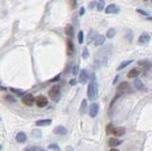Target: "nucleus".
<instances>
[{"instance_id": "obj_1", "label": "nucleus", "mask_w": 152, "mask_h": 151, "mask_svg": "<svg viewBox=\"0 0 152 151\" xmlns=\"http://www.w3.org/2000/svg\"><path fill=\"white\" fill-rule=\"evenodd\" d=\"M98 83L95 73H92L90 76V81H89L88 86V98L90 101H95L98 98Z\"/></svg>"}, {"instance_id": "obj_2", "label": "nucleus", "mask_w": 152, "mask_h": 151, "mask_svg": "<svg viewBox=\"0 0 152 151\" xmlns=\"http://www.w3.org/2000/svg\"><path fill=\"white\" fill-rule=\"evenodd\" d=\"M48 96L52 101H58L60 97V86L59 85H54L48 91Z\"/></svg>"}, {"instance_id": "obj_3", "label": "nucleus", "mask_w": 152, "mask_h": 151, "mask_svg": "<svg viewBox=\"0 0 152 151\" xmlns=\"http://www.w3.org/2000/svg\"><path fill=\"white\" fill-rule=\"evenodd\" d=\"M110 126L111 125H109L108 126V131L109 133L110 132L111 134L115 137H122L126 134V128L124 127H122V126H119V127H112V128L110 129Z\"/></svg>"}, {"instance_id": "obj_4", "label": "nucleus", "mask_w": 152, "mask_h": 151, "mask_svg": "<svg viewBox=\"0 0 152 151\" xmlns=\"http://www.w3.org/2000/svg\"><path fill=\"white\" fill-rule=\"evenodd\" d=\"M35 99L36 98H34V96L33 94L28 93V94H25L23 97H22V103H23L25 106L32 107L35 102Z\"/></svg>"}, {"instance_id": "obj_5", "label": "nucleus", "mask_w": 152, "mask_h": 151, "mask_svg": "<svg viewBox=\"0 0 152 151\" xmlns=\"http://www.w3.org/2000/svg\"><path fill=\"white\" fill-rule=\"evenodd\" d=\"M35 104H36V106L40 108H43L45 107L48 106V98L46 97V96L44 95H39L36 97V99H35Z\"/></svg>"}, {"instance_id": "obj_6", "label": "nucleus", "mask_w": 152, "mask_h": 151, "mask_svg": "<svg viewBox=\"0 0 152 151\" xmlns=\"http://www.w3.org/2000/svg\"><path fill=\"white\" fill-rule=\"evenodd\" d=\"M88 77H89V74H88V71L86 68H84V70H80L79 72V83L81 84H86L88 80Z\"/></svg>"}, {"instance_id": "obj_7", "label": "nucleus", "mask_w": 152, "mask_h": 151, "mask_svg": "<svg viewBox=\"0 0 152 151\" xmlns=\"http://www.w3.org/2000/svg\"><path fill=\"white\" fill-rule=\"evenodd\" d=\"M105 12H106V13H108V15H109V13L117 15V13H119V12H120V7L116 5V4H110V5H109L106 8Z\"/></svg>"}, {"instance_id": "obj_8", "label": "nucleus", "mask_w": 152, "mask_h": 151, "mask_svg": "<svg viewBox=\"0 0 152 151\" xmlns=\"http://www.w3.org/2000/svg\"><path fill=\"white\" fill-rule=\"evenodd\" d=\"M74 45L72 43V40L71 38H69L67 40V54L68 56H72L74 53Z\"/></svg>"}, {"instance_id": "obj_9", "label": "nucleus", "mask_w": 152, "mask_h": 151, "mask_svg": "<svg viewBox=\"0 0 152 151\" xmlns=\"http://www.w3.org/2000/svg\"><path fill=\"white\" fill-rule=\"evenodd\" d=\"M98 111H99V105L96 103H93L89 107V116L91 118H94L97 116Z\"/></svg>"}, {"instance_id": "obj_10", "label": "nucleus", "mask_w": 152, "mask_h": 151, "mask_svg": "<svg viewBox=\"0 0 152 151\" xmlns=\"http://www.w3.org/2000/svg\"><path fill=\"white\" fill-rule=\"evenodd\" d=\"M129 89V84L127 82H122L117 88V93L123 95L124 92H127V90Z\"/></svg>"}, {"instance_id": "obj_11", "label": "nucleus", "mask_w": 152, "mask_h": 151, "mask_svg": "<svg viewBox=\"0 0 152 151\" xmlns=\"http://www.w3.org/2000/svg\"><path fill=\"white\" fill-rule=\"evenodd\" d=\"M149 41H150V35L147 33H143L140 35L138 42H139L140 45H146L147 43H149Z\"/></svg>"}, {"instance_id": "obj_12", "label": "nucleus", "mask_w": 152, "mask_h": 151, "mask_svg": "<svg viewBox=\"0 0 152 151\" xmlns=\"http://www.w3.org/2000/svg\"><path fill=\"white\" fill-rule=\"evenodd\" d=\"M53 133L56 134V135H61V136H64L68 133V129L66 128L65 126H56L54 129H53Z\"/></svg>"}, {"instance_id": "obj_13", "label": "nucleus", "mask_w": 152, "mask_h": 151, "mask_svg": "<svg viewBox=\"0 0 152 151\" xmlns=\"http://www.w3.org/2000/svg\"><path fill=\"white\" fill-rule=\"evenodd\" d=\"M65 33L69 38H72L74 35V29L71 24H68L65 28Z\"/></svg>"}, {"instance_id": "obj_14", "label": "nucleus", "mask_w": 152, "mask_h": 151, "mask_svg": "<svg viewBox=\"0 0 152 151\" xmlns=\"http://www.w3.org/2000/svg\"><path fill=\"white\" fill-rule=\"evenodd\" d=\"M140 74V70L139 68H132V70H130L128 71L127 73V78L129 79H134V78H137L138 76H139Z\"/></svg>"}, {"instance_id": "obj_15", "label": "nucleus", "mask_w": 152, "mask_h": 151, "mask_svg": "<svg viewBox=\"0 0 152 151\" xmlns=\"http://www.w3.org/2000/svg\"><path fill=\"white\" fill-rule=\"evenodd\" d=\"M51 119H42V120H38L35 122V126H48L51 123Z\"/></svg>"}, {"instance_id": "obj_16", "label": "nucleus", "mask_w": 152, "mask_h": 151, "mask_svg": "<svg viewBox=\"0 0 152 151\" xmlns=\"http://www.w3.org/2000/svg\"><path fill=\"white\" fill-rule=\"evenodd\" d=\"M105 41H106V37H105V35H103V34H99V35H96V37L94 39V45L95 46H102L103 44L105 43Z\"/></svg>"}, {"instance_id": "obj_17", "label": "nucleus", "mask_w": 152, "mask_h": 151, "mask_svg": "<svg viewBox=\"0 0 152 151\" xmlns=\"http://www.w3.org/2000/svg\"><path fill=\"white\" fill-rule=\"evenodd\" d=\"M15 139H16V142L17 143H19V144H24L25 142L27 141V135L24 133V132H19V133H17L16 137H15Z\"/></svg>"}, {"instance_id": "obj_18", "label": "nucleus", "mask_w": 152, "mask_h": 151, "mask_svg": "<svg viewBox=\"0 0 152 151\" xmlns=\"http://www.w3.org/2000/svg\"><path fill=\"white\" fill-rule=\"evenodd\" d=\"M121 144H122V141L117 138H110L109 140V145L110 147H115V146H118Z\"/></svg>"}, {"instance_id": "obj_19", "label": "nucleus", "mask_w": 152, "mask_h": 151, "mask_svg": "<svg viewBox=\"0 0 152 151\" xmlns=\"http://www.w3.org/2000/svg\"><path fill=\"white\" fill-rule=\"evenodd\" d=\"M24 151H48L46 149H44L40 146H34V145H30V146H27L25 147Z\"/></svg>"}, {"instance_id": "obj_20", "label": "nucleus", "mask_w": 152, "mask_h": 151, "mask_svg": "<svg viewBox=\"0 0 152 151\" xmlns=\"http://www.w3.org/2000/svg\"><path fill=\"white\" fill-rule=\"evenodd\" d=\"M133 62V60H127V61H124V62H122L120 64V66L117 68V71H120V70H124V68H127L128 65H130V64Z\"/></svg>"}, {"instance_id": "obj_21", "label": "nucleus", "mask_w": 152, "mask_h": 151, "mask_svg": "<svg viewBox=\"0 0 152 151\" xmlns=\"http://www.w3.org/2000/svg\"><path fill=\"white\" fill-rule=\"evenodd\" d=\"M134 86H135V88L138 90H142L144 89V84H143V82L139 78H135V80H134Z\"/></svg>"}, {"instance_id": "obj_22", "label": "nucleus", "mask_w": 152, "mask_h": 151, "mask_svg": "<svg viewBox=\"0 0 152 151\" xmlns=\"http://www.w3.org/2000/svg\"><path fill=\"white\" fill-rule=\"evenodd\" d=\"M87 107H88V103H87V100L84 99L81 103V107H80V113L81 114H85L87 111Z\"/></svg>"}, {"instance_id": "obj_23", "label": "nucleus", "mask_w": 152, "mask_h": 151, "mask_svg": "<svg viewBox=\"0 0 152 151\" xmlns=\"http://www.w3.org/2000/svg\"><path fill=\"white\" fill-rule=\"evenodd\" d=\"M10 90L12 91V93L16 94L17 96H20V97H23L25 95V91L22 90V89H14V88H11Z\"/></svg>"}, {"instance_id": "obj_24", "label": "nucleus", "mask_w": 152, "mask_h": 151, "mask_svg": "<svg viewBox=\"0 0 152 151\" xmlns=\"http://www.w3.org/2000/svg\"><path fill=\"white\" fill-rule=\"evenodd\" d=\"M105 5H106V0H99L97 3V10L99 12H102L104 10Z\"/></svg>"}, {"instance_id": "obj_25", "label": "nucleus", "mask_w": 152, "mask_h": 151, "mask_svg": "<svg viewBox=\"0 0 152 151\" xmlns=\"http://www.w3.org/2000/svg\"><path fill=\"white\" fill-rule=\"evenodd\" d=\"M67 2L69 4L70 10H74L77 7V0H67Z\"/></svg>"}, {"instance_id": "obj_26", "label": "nucleus", "mask_w": 152, "mask_h": 151, "mask_svg": "<svg viewBox=\"0 0 152 151\" xmlns=\"http://www.w3.org/2000/svg\"><path fill=\"white\" fill-rule=\"evenodd\" d=\"M115 33H116V30H115V29H113V28H110L108 31H106V37L108 38H113L114 37V35H115Z\"/></svg>"}, {"instance_id": "obj_27", "label": "nucleus", "mask_w": 152, "mask_h": 151, "mask_svg": "<svg viewBox=\"0 0 152 151\" xmlns=\"http://www.w3.org/2000/svg\"><path fill=\"white\" fill-rule=\"evenodd\" d=\"M124 37H126L127 40H128V42H131V41H132V38H133V33H132V31H131L130 30H127V33H126V35H124Z\"/></svg>"}, {"instance_id": "obj_28", "label": "nucleus", "mask_w": 152, "mask_h": 151, "mask_svg": "<svg viewBox=\"0 0 152 151\" xmlns=\"http://www.w3.org/2000/svg\"><path fill=\"white\" fill-rule=\"evenodd\" d=\"M78 42L80 45H82L84 42V33L82 30H80L78 33Z\"/></svg>"}, {"instance_id": "obj_29", "label": "nucleus", "mask_w": 152, "mask_h": 151, "mask_svg": "<svg viewBox=\"0 0 152 151\" xmlns=\"http://www.w3.org/2000/svg\"><path fill=\"white\" fill-rule=\"evenodd\" d=\"M48 149H51V150H54V151H60V147L56 144H50V145H48Z\"/></svg>"}, {"instance_id": "obj_30", "label": "nucleus", "mask_w": 152, "mask_h": 151, "mask_svg": "<svg viewBox=\"0 0 152 151\" xmlns=\"http://www.w3.org/2000/svg\"><path fill=\"white\" fill-rule=\"evenodd\" d=\"M5 100L8 101V102H11V103H16V100L11 95H6L5 96Z\"/></svg>"}, {"instance_id": "obj_31", "label": "nucleus", "mask_w": 152, "mask_h": 151, "mask_svg": "<svg viewBox=\"0 0 152 151\" xmlns=\"http://www.w3.org/2000/svg\"><path fill=\"white\" fill-rule=\"evenodd\" d=\"M71 73H72L73 75H77L79 73V66L78 65H75L73 66L72 68V71H71Z\"/></svg>"}, {"instance_id": "obj_32", "label": "nucleus", "mask_w": 152, "mask_h": 151, "mask_svg": "<svg viewBox=\"0 0 152 151\" xmlns=\"http://www.w3.org/2000/svg\"><path fill=\"white\" fill-rule=\"evenodd\" d=\"M82 57L84 59H88V48H85L83 52H82Z\"/></svg>"}, {"instance_id": "obj_33", "label": "nucleus", "mask_w": 152, "mask_h": 151, "mask_svg": "<svg viewBox=\"0 0 152 151\" xmlns=\"http://www.w3.org/2000/svg\"><path fill=\"white\" fill-rule=\"evenodd\" d=\"M137 12H139L140 15H142L148 16V12H146L145 11H143V10H141V9H138V10H137Z\"/></svg>"}, {"instance_id": "obj_34", "label": "nucleus", "mask_w": 152, "mask_h": 151, "mask_svg": "<svg viewBox=\"0 0 152 151\" xmlns=\"http://www.w3.org/2000/svg\"><path fill=\"white\" fill-rule=\"evenodd\" d=\"M60 79V74H58V75H56L54 78H52L51 80H50V82H56V81H58Z\"/></svg>"}, {"instance_id": "obj_35", "label": "nucleus", "mask_w": 152, "mask_h": 151, "mask_svg": "<svg viewBox=\"0 0 152 151\" xmlns=\"http://www.w3.org/2000/svg\"><path fill=\"white\" fill-rule=\"evenodd\" d=\"M69 84L71 86H75L76 84H77V80H76V79H71L70 82H69Z\"/></svg>"}, {"instance_id": "obj_36", "label": "nucleus", "mask_w": 152, "mask_h": 151, "mask_svg": "<svg viewBox=\"0 0 152 151\" xmlns=\"http://www.w3.org/2000/svg\"><path fill=\"white\" fill-rule=\"evenodd\" d=\"M85 15V8H81L80 9V15Z\"/></svg>"}, {"instance_id": "obj_37", "label": "nucleus", "mask_w": 152, "mask_h": 151, "mask_svg": "<svg viewBox=\"0 0 152 151\" xmlns=\"http://www.w3.org/2000/svg\"><path fill=\"white\" fill-rule=\"evenodd\" d=\"M117 79H118V76H116V78L114 79V81H113V84H115L116 83V81H117Z\"/></svg>"}, {"instance_id": "obj_38", "label": "nucleus", "mask_w": 152, "mask_h": 151, "mask_svg": "<svg viewBox=\"0 0 152 151\" xmlns=\"http://www.w3.org/2000/svg\"><path fill=\"white\" fill-rule=\"evenodd\" d=\"M110 151H119V150H118V149H116V148H112Z\"/></svg>"}, {"instance_id": "obj_39", "label": "nucleus", "mask_w": 152, "mask_h": 151, "mask_svg": "<svg viewBox=\"0 0 152 151\" xmlns=\"http://www.w3.org/2000/svg\"><path fill=\"white\" fill-rule=\"evenodd\" d=\"M147 20H149V21H152V17H147Z\"/></svg>"}, {"instance_id": "obj_40", "label": "nucleus", "mask_w": 152, "mask_h": 151, "mask_svg": "<svg viewBox=\"0 0 152 151\" xmlns=\"http://www.w3.org/2000/svg\"><path fill=\"white\" fill-rule=\"evenodd\" d=\"M150 1H151V3H152V0H150Z\"/></svg>"}, {"instance_id": "obj_41", "label": "nucleus", "mask_w": 152, "mask_h": 151, "mask_svg": "<svg viewBox=\"0 0 152 151\" xmlns=\"http://www.w3.org/2000/svg\"><path fill=\"white\" fill-rule=\"evenodd\" d=\"M145 1H146V0H145Z\"/></svg>"}]
</instances>
